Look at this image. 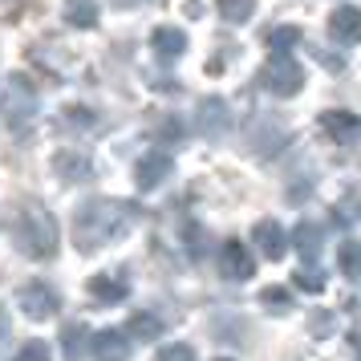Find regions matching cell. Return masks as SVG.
<instances>
[{
    "label": "cell",
    "instance_id": "cell-1",
    "mask_svg": "<svg viewBox=\"0 0 361 361\" xmlns=\"http://www.w3.org/2000/svg\"><path fill=\"white\" fill-rule=\"evenodd\" d=\"M134 212L126 203H114V199H90L85 207H78L73 215V244L82 252H98L102 244H110L118 235H126Z\"/></svg>",
    "mask_w": 361,
    "mask_h": 361
},
{
    "label": "cell",
    "instance_id": "cell-2",
    "mask_svg": "<svg viewBox=\"0 0 361 361\" xmlns=\"http://www.w3.org/2000/svg\"><path fill=\"white\" fill-rule=\"evenodd\" d=\"M13 244L29 260H49L57 252V219L45 207H25L17 215V228H13Z\"/></svg>",
    "mask_w": 361,
    "mask_h": 361
},
{
    "label": "cell",
    "instance_id": "cell-3",
    "mask_svg": "<svg viewBox=\"0 0 361 361\" xmlns=\"http://www.w3.org/2000/svg\"><path fill=\"white\" fill-rule=\"evenodd\" d=\"M260 85L272 98H296L305 90V69L296 66L288 53H272L268 66L260 69Z\"/></svg>",
    "mask_w": 361,
    "mask_h": 361
},
{
    "label": "cell",
    "instance_id": "cell-4",
    "mask_svg": "<svg viewBox=\"0 0 361 361\" xmlns=\"http://www.w3.org/2000/svg\"><path fill=\"white\" fill-rule=\"evenodd\" d=\"M17 305H20V312H25L29 321H49V317H57V309H61L57 293H53L49 284H41V280H33V284L20 288Z\"/></svg>",
    "mask_w": 361,
    "mask_h": 361
},
{
    "label": "cell",
    "instance_id": "cell-5",
    "mask_svg": "<svg viewBox=\"0 0 361 361\" xmlns=\"http://www.w3.org/2000/svg\"><path fill=\"white\" fill-rule=\"evenodd\" d=\"M329 37H333L337 45H361V8L357 4L333 8V17H329Z\"/></svg>",
    "mask_w": 361,
    "mask_h": 361
},
{
    "label": "cell",
    "instance_id": "cell-6",
    "mask_svg": "<svg viewBox=\"0 0 361 361\" xmlns=\"http://www.w3.org/2000/svg\"><path fill=\"white\" fill-rule=\"evenodd\" d=\"M219 272L228 280H252L256 260H252V252H247L240 240H228V244L219 247Z\"/></svg>",
    "mask_w": 361,
    "mask_h": 361
},
{
    "label": "cell",
    "instance_id": "cell-7",
    "mask_svg": "<svg viewBox=\"0 0 361 361\" xmlns=\"http://www.w3.org/2000/svg\"><path fill=\"white\" fill-rule=\"evenodd\" d=\"M321 130H325L333 142L349 147V142H361V118L349 114V110H325V114H321Z\"/></svg>",
    "mask_w": 361,
    "mask_h": 361
},
{
    "label": "cell",
    "instance_id": "cell-8",
    "mask_svg": "<svg viewBox=\"0 0 361 361\" xmlns=\"http://www.w3.org/2000/svg\"><path fill=\"white\" fill-rule=\"evenodd\" d=\"M252 240H256L264 260H284V252H288V231L280 228L276 219H260L252 228Z\"/></svg>",
    "mask_w": 361,
    "mask_h": 361
},
{
    "label": "cell",
    "instance_id": "cell-9",
    "mask_svg": "<svg viewBox=\"0 0 361 361\" xmlns=\"http://www.w3.org/2000/svg\"><path fill=\"white\" fill-rule=\"evenodd\" d=\"M171 166H175V163H171V154H166V150H150V154H142L138 166H134V183H138L142 191H154V187L171 175Z\"/></svg>",
    "mask_w": 361,
    "mask_h": 361
},
{
    "label": "cell",
    "instance_id": "cell-10",
    "mask_svg": "<svg viewBox=\"0 0 361 361\" xmlns=\"http://www.w3.org/2000/svg\"><path fill=\"white\" fill-rule=\"evenodd\" d=\"M90 349H94L98 361H126L130 357V337L122 329H102V333L90 337Z\"/></svg>",
    "mask_w": 361,
    "mask_h": 361
},
{
    "label": "cell",
    "instance_id": "cell-11",
    "mask_svg": "<svg viewBox=\"0 0 361 361\" xmlns=\"http://www.w3.org/2000/svg\"><path fill=\"white\" fill-rule=\"evenodd\" d=\"M85 293L94 296L98 305H122L126 296H130V284L122 276H110V272H98V276H90L85 284Z\"/></svg>",
    "mask_w": 361,
    "mask_h": 361
},
{
    "label": "cell",
    "instance_id": "cell-12",
    "mask_svg": "<svg viewBox=\"0 0 361 361\" xmlns=\"http://www.w3.org/2000/svg\"><path fill=\"white\" fill-rule=\"evenodd\" d=\"M13 85H17V102H13V98L4 102V118H8L17 130H25V126H29V118H33V110H37V98H33V90H29L25 78H17Z\"/></svg>",
    "mask_w": 361,
    "mask_h": 361
},
{
    "label": "cell",
    "instance_id": "cell-13",
    "mask_svg": "<svg viewBox=\"0 0 361 361\" xmlns=\"http://www.w3.org/2000/svg\"><path fill=\"white\" fill-rule=\"evenodd\" d=\"M53 171H57L66 183H85L90 175H94L90 159H85V154H78V150H61V154L53 159Z\"/></svg>",
    "mask_w": 361,
    "mask_h": 361
},
{
    "label": "cell",
    "instance_id": "cell-14",
    "mask_svg": "<svg viewBox=\"0 0 361 361\" xmlns=\"http://www.w3.org/2000/svg\"><path fill=\"white\" fill-rule=\"evenodd\" d=\"M150 49L159 53L163 61H175V57H183V53H187V37H183L179 29L163 25V29H154V33H150Z\"/></svg>",
    "mask_w": 361,
    "mask_h": 361
},
{
    "label": "cell",
    "instance_id": "cell-15",
    "mask_svg": "<svg viewBox=\"0 0 361 361\" xmlns=\"http://www.w3.org/2000/svg\"><path fill=\"white\" fill-rule=\"evenodd\" d=\"M293 244L305 260H317V256H321V244H325V231L317 228V224H300V228L293 231Z\"/></svg>",
    "mask_w": 361,
    "mask_h": 361
},
{
    "label": "cell",
    "instance_id": "cell-16",
    "mask_svg": "<svg viewBox=\"0 0 361 361\" xmlns=\"http://www.w3.org/2000/svg\"><path fill=\"white\" fill-rule=\"evenodd\" d=\"M126 337H134V341H154V337H163V321L154 312H134L130 321H126Z\"/></svg>",
    "mask_w": 361,
    "mask_h": 361
},
{
    "label": "cell",
    "instance_id": "cell-17",
    "mask_svg": "<svg viewBox=\"0 0 361 361\" xmlns=\"http://www.w3.org/2000/svg\"><path fill=\"white\" fill-rule=\"evenodd\" d=\"M66 20L73 29H94L98 25V0H66Z\"/></svg>",
    "mask_w": 361,
    "mask_h": 361
},
{
    "label": "cell",
    "instance_id": "cell-18",
    "mask_svg": "<svg viewBox=\"0 0 361 361\" xmlns=\"http://www.w3.org/2000/svg\"><path fill=\"white\" fill-rule=\"evenodd\" d=\"M199 126L207 134H219V130H228V106L219 98H207L203 106H199Z\"/></svg>",
    "mask_w": 361,
    "mask_h": 361
},
{
    "label": "cell",
    "instance_id": "cell-19",
    "mask_svg": "<svg viewBox=\"0 0 361 361\" xmlns=\"http://www.w3.org/2000/svg\"><path fill=\"white\" fill-rule=\"evenodd\" d=\"M85 337H90V329H85L82 321H73V325L61 329V353H66V361H82Z\"/></svg>",
    "mask_w": 361,
    "mask_h": 361
},
{
    "label": "cell",
    "instance_id": "cell-20",
    "mask_svg": "<svg viewBox=\"0 0 361 361\" xmlns=\"http://www.w3.org/2000/svg\"><path fill=\"white\" fill-rule=\"evenodd\" d=\"M337 268H341L349 280H361V240H345L337 247Z\"/></svg>",
    "mask_w": 361,
    "mask_h": 361
},
{
    "label": "cell",
    "instance_id": "cell-21",
    "mask_svg": "<svg viewBox=\"0 0 361 361\" xmlns=\"http://www.w3.org/2000/svg\"><path fill=\"white\" fill-rule=\"evenodd\" d=\"M215 8H219V17L228 25H244L256 13V0H215Z\"/></svg>",
    "mask_w": 361,
    "mask_h": 361
},
{
    "label": "cell",
    "instance_id": "cell-22",
    "mask_svg": "<svg viewBox=\"0 0 361 361\" xmlns=\"http://www.w3.org/2000/svg\"><path fill=\"white\" fill-rule=\"evenodd\" d=\"M268 49L272 53H288V49H296L300 45V29H293V25H280V29H268Z\"/></svg>",
    "mask_w": 361,
    "mask_h": 361
},
{
    "label": "cell",
    "instance_id": "cell-23",
    "mask_svg": "<svg viewBox=\"0 0 361 361\" xmlns=\"http://www.w3.org/2000/svg\"><path fill=\"white\" fill-rule=\"evenodd\" d=\"M296 288H305V293H321L325 288V276H321V268H317V260H305L300 264V272L293 276Z\"/></svg>",
    "mask_w": 361,
    "mask_h": 361
},
{
    "label": "cell",
    "instance_id": "cell-24",
    "mask_svg": "<svg viewBox=\"0 0 361 361\" xmlns=\"http://www.w3.org/2000/svg\"><path fill=\"white\" fill-rule=\"evenodd\" d=\"M260 305H264L268 312L284 317V312L293 309V293H288V288H264V293H260Z\"/></svg>",
    "mask_w": 361,
    "mask_h": 361
},
{
    "label": "cell",
    "instance_id": "cell-25",
    "mask_svg": "<svg viewBox=\"0 0 361 361\" xmlns=\"http://www.w3.org/2000/svg\"><path fill=\"white\" fill-rule=\"evenodd\" d=\"M159 361H195V349H191V345H183V341L163 345V349H159Z\"/></svg>",
    "mask_w": 361,
    "mask_h": 361
},
{
    "label": "cell",
    "instance_id": "cell-26",
    "mask_svg": "<svg viewBox=\"0 0 361 361\" xmlns=\"http://www.w3.org/2000/svg\"><path fill=\"white\" fill-rule=\"evenodd\" d=\"M17 361H49V349H45V341H29Z\"/></svg>",
    "mask_w": 361,
    "mask_h": 361
},
{
    "label": "cell",
    "instance_id": "cell-27",
    "mask_svg": "<svg viewBox=\"0 0 361 361\" xmlns=\"http://www.w3.org/2000/svg\"><path fill=\"white\" fill-rule=\"evenodd\" d=\"M349 345H353V349L361 353V329H353V333H349Z\"/></svg>",
    "mask_w": 361,
    "mask_h": 361
},
{
    "label": "cell",
    "instance_id": "cell-28",
    "mask_svg": "<svg viewBox=\"0 0 361 361\" xmlns=\"http://www.w3.org/2000/svg\"><path fill=\"white\" fill-rule=\"evenodd\" d=\"M118 4H138V0H118Z\"/></svg>",
    "mask_w": 361,
    "mask_h": 361
},
{
    "label": "cell",
    "instance_id": "cell-29",
    "mask_svg": "<svg viewBox=\"0 0 361 361\" xmlns=\"http://www.w3.org/2000/svg\"><path fill=\"white\" fill-rule=\"evenodd\" d=\"M219 361H231V357H219Z\"/></svg>",
    "mask_w": 361,
    "mask_h": 361
}]
</instances>
